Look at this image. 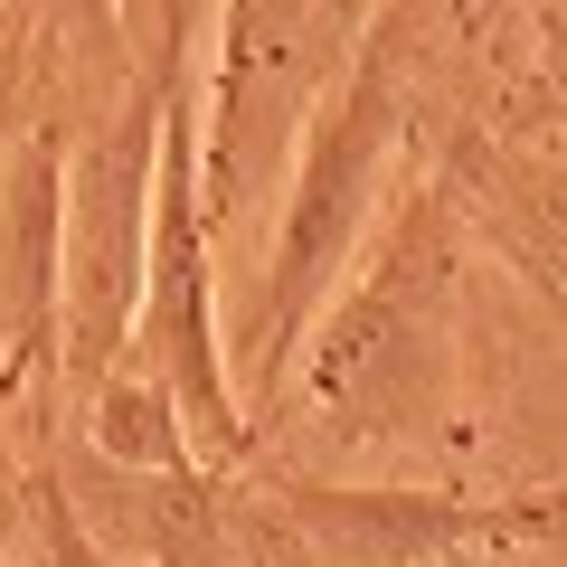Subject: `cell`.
<instances>
[{
  "instance_id": "1",
  "label": "cell",
  "mask_w": 567,
  "mask_h": 567,
  "mask_svg": "<svg viewBox=\"0 0 567 567\" xmlns=\"http://www.w3.org/2000/svg\"><path fill=\"white\" fill-rule=\"evenodd\" d=\"M435 58H445V10L435 0H379L369 29L350 39L341 76L312 95L303 133H293V162H284V189H275V246L256 256V303L227 331V379H237V406L256 435L284 406L312 312L331 303L360 237L379 227L388 181L416 162Z\"/></svg>"
},
{
  "instance_id": "2",
  "label": "cell",
  "mask_w": 567,
  "mask_h": 567,
  "mask_svg": "<svg viewBox=\"0 0 567 567\" xmlns=\"http://www.w3.org/2000/svg\"><path fill=\"white\" fill-rule=\"evenodd\" d=\"M454 293H464V208L445 171L388 181L379 227L312 312L284 398H303L341 445H406L454 416ZM284 416V406H275Z\"/></svg>"
},
{
  "instance_id": "3",
  "label": "cell",
  "mask_w": 567,
  "mask_h": 567,
  "mask_svg": "<svg viewBox=\"0 0 567 567\" xmlns=\"http://www.w3.org/2000/svg\"><path fill=\"white\" fill-rule=\"evenodd\" d=\"M379 0H218L208 10V76H199V208L208 237L256 227L265 189H284L293 133L312 95L341 76L350 39Z\"/></svg>"
},
{
  "instance_id": "4",
  "label": "cell",
  "mask_w": 567,
  "mask_h": 567,
  "mask_svg": "<svg viewBox=\"0 0 567 567\" xmlns=\"http://www.w3.org/2000/svg\"><path fill=\"white\" fill-rule=\"evenodd\" d=\"M275 511L322 567H445L483 539H520V529L567 520V502H529V492H492V502H464V492H341V483H312V473H284Z\"/></svg>"
},
{
  "instance_id": "5",
  "label": "cell",
  "mask_w": 567,
  "mask_h": 567,
  "mask_svg": "<svg viewBox=\"0 0 567 567\" xmlns=\"http://www.w3.org/2000/svg\"><path fill=\"white\" fill-rule=\"evenodd\" d=\"M454 208L483 218V237L567 312V162L511 133H454L445 152Z\"/></svg>"
},
{
  "instance_id": "6",
  "label": "cell",
  "mask_w": 567,
  "mask_h": 567,
  "mask_svg": "<svg viewBox=\"0 0 567 567\" xmlns=\"http://www.w3.org/2000/svg\"><path fill=\"white\" fill-rule=\"evenodd\" d=\"M20 511H29V539H39V567H123L114 548H104L95 529H85V511H76V492H66L58 454H39V464H29Z\"/></svg>"
},
{
  "instance_id": "7",
  "label": "cell",
  "mask_w": 567,
  "mask_h": 567,
  "mask_svg": "<svg viewBox=\"0 0 567 567\" xmlns=\"http://www.w3.org/2000/svg\"><path fill=\"white\" fill-rule=\"evenodd\" d=\"M312 567H322V558H312Z\"/></svg>"
}]
</instances>
